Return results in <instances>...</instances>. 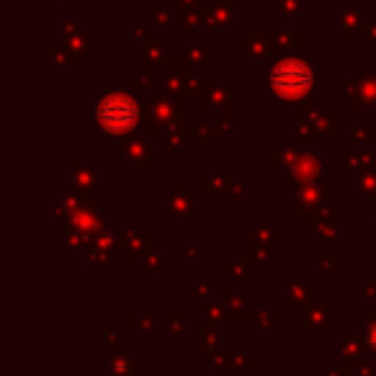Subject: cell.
<instances>
[{
    "label": "cell",
    "mask_w": 376,
    "mask_h": 376,
    "mask_svg": "<svg viewBox=\"0 0 376 376\" xmlns=\"http://www.w3.org/2000/svg\"><path fill=\"white\" fill-rule=\"evenodd\" d=\"M271 80H273V90L278 95H283V98H296V95H302L309 90V85H312V73L307 70L304 62L283 60L276 65Z\"/></svg>",
    "instance_id": "cell-1"
},
{
    "label": "cell",
    "mask_w": 376,
    "mask_h": 376,
    "mask_svg": "<svg viewBox=\"0 0 376 376\" xmlns=\"http://www.w3.org/2000/svg\"><path fill=\"white\" fill-rule=\"evenodd\" d=\"M137 119V106L127 95H108L98 108V121L108 132H127Z\"/></svg>",
    "instance_id": "cell-2"
}]
</instances>
